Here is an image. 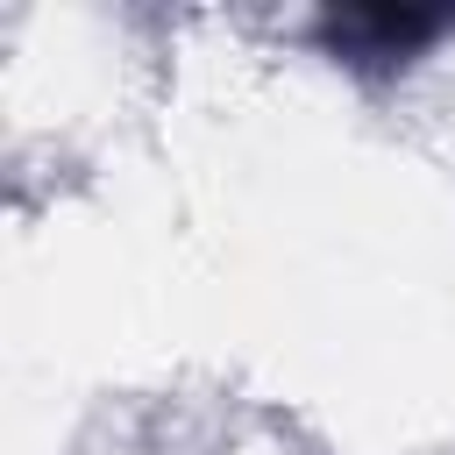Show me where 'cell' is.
<instances>
[{"label":"cell","mask_w":455,"mask_h":455,"mask_svg":"<svg viewBox=\"0 0 455 455\" xmlns=\"http://www.w3.org/2000/svg\"><path fill=\"white\" fill-rule=\"evenodd\" d=\"M448 21H455L448 7H341V14L320 21V36L348 64H398L419 43H434Z\"/></svg>","instance_id":"cell-1"}]
</instances>
